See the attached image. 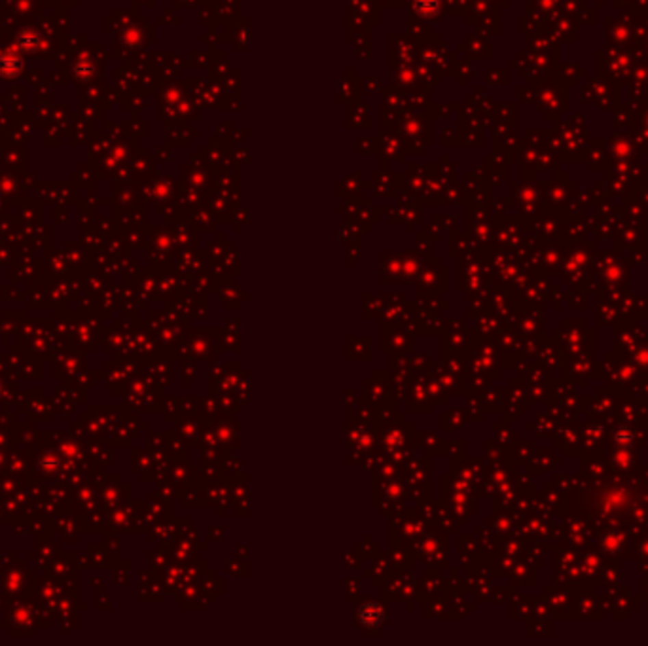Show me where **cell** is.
I'll return each mask as SVG.
<instances>
[{"label":"cell","instance_id":"cell-1","mask_svg":"<svg viewBox=\"0 0 648 646\" xmlns=\"http://www.w3.org/2000/svg\"><path fill=\"white\" fill-rule=\"evenodd\" d=\"M359 620L364 623L366 628H378L379 623L383 622V612L381 608L376 605H366L359 610Z\"/></svg>","mask_w":648,"mask_h":646}]
</instances>
